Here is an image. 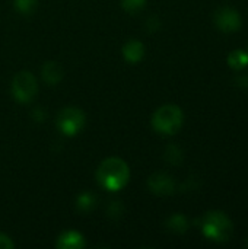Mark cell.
<instances>
[{
    "label": "cell",
    "instance_id": "9",
    "mask_svg": "<svg viewBox=\"0 0 248 249\" xmlns=\"http://www.w3.org/2000/svg\"><path fill=\"white\" fill-rule=\"evenodd\" d=\"M123 55L129 63H139L145 55V45L137 39H130L123 47Z\"/></svg>",
    "mask_w": 248,
    "mask_h": 249
},
{
    "label": "cell",
    "instance_id": "19",
    "mask_svg": "<svg viewBox=\"0 0 248 249\" xmlns=\"http://www.w3.org/2000/svg\"><path fill=\"white\" fill-rule=\"evenodd\" d=\"M247 247H248V238H247Z\"/></svg>",
    "mask_w": 248,
    "mask_h": 249
},
{
    "label": "cell",
    "instance_id": "16",
    "mask_svg": "<svg viewBox=\"0 0 248 249\" xmlns=\"http://www.w3.org/2000/svg\"><path fill=\"white\" fill-rule=\"evenodd\" d=\"M146 4V0H121V7L129 13L140 12Z\"/></svg>",
    "mask_w": 248,
    "mask_h": 249
},
{
    "label": "cell",
    "instance_id": "4",
    "mask_svg": "<svg viewBox=\"0 0 248 249\" xmlns=\"http://www.w3.org/2000/svg\"><path fill=\"white\" fill-rule=\"evenodd\" d=\"M10 90H12V96L18 102H20V104L31 102L38 92L35 76L28 70H22V71L16 73L12 80Z\"/></svg>",
    "mask_w": 248,
    "mask_h": 249
},
{
    "label": "cell",
    "instance_id": "3",
    "mask_svg": "<svg viewBox=\"0 0 248 249\" xmlns=\"http://www.w3.org/2000/svg\"><path fill=\"white\" fill-rule=\"evenodd\" d=\"M184 124V114L178 105H162L152 115V127L164 136H172L181 130Z\"/></svg>",
    "mask_w": 248,
    "mask_h": 249
},
{
    "label": "cell",
    "instance_id": "1",
    "mask_svg": "<svg viewBox=\"0 0 248 249\" xmlns=\"http://www.w3.org/2000/svg\"><path fill=\"white\" fill-rule=\"evenodd\" d=\"M129 179V165L120 158H108L96 169L98 184L108 191H120L127 185Z\"/></svg>",
    "mask_w": 248,
    "mask_h": 249
},
{
    "label": "cell",
    "instance_id": "5",
    "mask_svg": "<svg viewBox=\"0 0 248 249\" xmlns=\"http://www.w3.org/2000/svg\"><path fill=\"white\" fill-rule=\"evenodd\" d=\"M85 125V114L77 107H67L61 109L57 117V128L64 136H76Z\"/></svg>",
    "mask_w": 248,
    "mask_h": 249
},
{
    "label": "cell",
    "instance_id": "15",
    "mask_svg": "<svg viewBox=\"0 0 248 249\" xmlns=\"http://www.w3.org/2000/svg\"><path fill=\"white\" fill-rule=\"evenodd\" d=\"M38 0H13V6L18 12L23 15H29L35 10Z\"/></svg>",
    "mask_w": 248,
    "mask_h": 249
},
{
    "label": "cell",
    "instance_id": "11",
    "mask_svg": "<svg viewBox=\"0 0 248 249\" xmlns=\"http://www.w3.org/2000/svg\"><path fill=\"white\" fill-rule=\"evenodd\" d=\"M167 229H170L171 232L174 233H186L187 229H189V220L184 214L181 213H177V214H172L168 220H167Z\"/></svg>",
    "mask_w": 248,
    "mask_h": 249
},
{
    "label": "cell",
    "instance_id": "6",
    "mask_svg": "<svg viewBox=\"0 0 248 249\" xmlns=\"http://www.w3.org/2000/svg\"><path fill=\"white\" fill-rule=\"evenodd\" d=\"M213 22L219 31L227 32V34L237 32L243 25V19L240 13L229 6L219 7L213 15Z\"/></svg>",
    "mask_w": 248,
    "mask_h": 249
},
{
    "label": "cell",
    "instance_id": "13",
    "mask_svg": "<svg viewBox=\"0 0 248 249\" xmlns=\"http://www.w3.org/2000/svg\"><path fill=\"white\" fill-rule=\"evenodd\" d=\"M95 203H96V198H95L94 194H91V193H82L77 197V200H76V207H77L79 212L86 213V212H91L95 207Z\"/></svg>",
    "mask_w": 248,
    "mask_h": 249
},
{
    "label": "cell",
    "instance_id": "2",
    "mask_svg": "<svg viewBox=\"0 0 248 249\" xmlns=\"http://www.w3.org/2000/svg\"><path fill=\"white\" fill-rule=\"evenodd\" d=\"M200 231L206 239L225 244L231 241L234 235V223L224 212L212 210L205 213L200 219Z\"/></svg>",
    "mask_w": 248,
    "mask_h": 249
},
{
    "label": "cell",
    "instance_id": "18",
    "mask_svg": "<svg viewBox=\"0 0 248 249\" xmlns=\"http://www.w3.org/2000/svg\"><path fill=\"white\" fill-rule=\"evenodd\" d=\"M235 83H237V86L241 88V89H248V74H241V76H238L237 80H235Z\"/></svg>",
    "mask_w": 248,
    "mask_h": 249
},
{
    "label": "cell",
    "instance_id": "7",
    "mask_svg": "<svg viewBox=\"0 0 248 249\" xmlns=\"http://www.w3.org/2000/svg\"><path fill=\"white\" fill-rule=\"evenodd\" d=\"M148 187L156 196H171L175 191V181L165 172H156L149 177Z\"/></svg>",
    "mask_w": 248,
    "mask_h": 249
},
{
    "label": "cell",
    "instance_id": "14",
    "mask_svg": "<svg viewBox=\"0 0 248 249\" xmlns=\"http://www.w3.org/2000/svg\"><path fill=\"white\" fill-rule=\"evenodd\" d=\"M164 158H165L167 162H170L172 165H178L183 160V152H181V149L178 146L171 144V146L167 147V150L164 153Z\"/></svg>",
    "mask_w": 248,
    "mask_h": 249
},
{
    "label": "cell",
    "instance_id": "17",
    "mask_svg": "<svg viewBox=\"0 0 248 249\" xmlns=\"http://www.w3.org/2000/svg\"><path fill=\"white\" fill-rule=\"evenodd\" d=\"M13 247H15L13 241L7 235L0 233V249H12Z\"/></svg>",
    "mask_w": 248,
    "mask_h": 249
},
{
    "label": "cell",
    "instance_id": "12",
    "mask_svg": "<svg viewBox=\"0 0 248 249\" xmlns=\"http://www.w3.org/2000/svg\"><path fill=\"white\" fill-rule=\"evenodd\" d=\"M228 66L234 70H243L248 66V51H244V50H234L228 58Z\"/></svg>",
    "mask_w": 248,
    "mask_h": 249
},
{
    "label": "cell",
    "instance_id": "10",
    "mask_svg": "<svg viewBox=\"0 0 248 249\" xmlns=\"http://www.w3.org/2000/svg\"><path fill=\"white\" fill-rule=\"evenodd\" d=\"M42 79L50 83V85H56L63 79V67L57 63V61H47L42 66Z\"/></svg>",
    "mask_w": 248,
    "mask_h": 249
},
{
    "label": "cell",
    "instance_id": "8",
    "mask_svg": "<svg viewBox=\"0 0 248 249\" xmlns=\"http://www.w3.org/2000/svg\"><path fill=\"white\" fill-rule=\"evenodd\" d=\"M56 247L60 249H80L85 247V239L79 232L67 231L57 238Z\"/></svg>",
    "mask_w": 248,
    "mask_h": 249
}]
</instances>
